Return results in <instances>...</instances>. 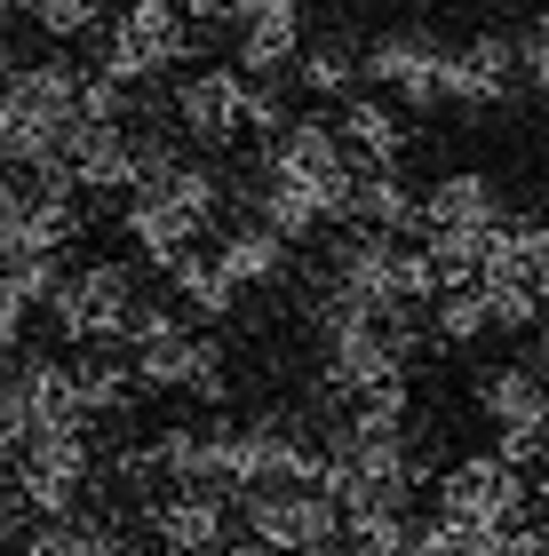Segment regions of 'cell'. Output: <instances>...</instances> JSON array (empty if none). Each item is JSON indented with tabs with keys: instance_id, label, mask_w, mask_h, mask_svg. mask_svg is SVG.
Returning <instances> with one entry per match:
<instances>
[{
	"instance_id": "cell-37",
	"label": "cell",
	"mask_w": 549,
	"mask_h": 556,
	"mask_svg": "<svg viewBox=\"0 0 549 556\" xmlns=\"http://www.w3.org/2000/svg\"><path fill=\"white\" fill-rule=\"evenodd\" d=\"M9 16H16V9H9V0H0V56H9Z\"/></svg>"
},
{
	"instance_id": "cell-31",
	"label": "cell",
	"mask_w": 549,
	"mask_h": 556,
	"mask_svg": "<svg viewBox=\"0 0 549 556\" xmlns=\"http://www.w3.org/2000/svg\"><path fill=\"white\" fill-rule=\"evenodd\" d=\"M510 56H517V80H526V88H549V24L517 33V40H510Z\"/></svg>"
},
{
	"instance_id": "cell-11",
	"label": "cell",
	"mask_w": 549,
	"mask_h": 556,
	"mask_svg": "<svg viewBox=\"0 0 549 556\" xmlns=\"http://www.w3.org/2000/svg\"><path fill=\"white\" fill-rule=\"evenodd\" d=\"M366 80H383L398 104H414V112H431L446 104V48L438 40H422V33H383L366 48Z\"/></svg>"
},
{
	"instance_id": "cell-15",
	"label": "cell",
	"mask_w": 549,
	"mask_h": 556,
	"mask_svg": "<svg viewBox=\"0 0 549 556\" xmlns=\"http://www.w3.org/2000/svg\"><path fill=\"white\" fill-rule=\"evenodd\" d=\"M295 56H303V0H255L239 16V72L271 80V72H295Z\"/></svg>"
},
{
	"instance_id": "cell-24",
	"label": "cell",
	"mask_w": 549,
	"mask_h": 556,
	"mask_svg": "<svg viewBox=\"0 0 549 556\" xmlns=\"http://www.w3.org/2000/svg\"><path fill=\"white\" fill-rule=\"evenodd\" d=\"M24 556H136L120 533H104V525H80V517H48L33 541H24Z\"/></svg>"
},
{
	"instance_id": "cell-6",
	"label": "cell",
	"mask_w": 549,
	"mask_h": 556,
	"mask_svg": "<svg viewBox=\"0 0 549 556\" xmlns=\"http://www.w3.org/2000/svg\"><path fill=\"white\" fill-rule=\"evenodd\" d=\"M239 517H247V541L271 548V556H319L335 548L342 517L327 493H303V485H271V493H239Z\"/></svg>"
},
{
	"instance_id": "cell-21",
	"label": "cell",
	"mask_w": 549,
	"mask_h": 556,
	"mask_svg": "<svg viewBox=\"0 0 549 556\" xmlns=\"http://www.w3.org/2000/svg\"><path fill=\"white\" fill-rule=\"evenodd\" d=\"M335 143L351 151V167H390L398 151H407V119L390 104H374V96H351L342 119H335Z\"/></svg>"
},
{
	"instance_id": "cell-1",
	"label": "cell",
	"mask_w": 549,
	"mask_h": 556,
	"mask_svg": "<svg viewBox=\"0 0 549 556\" xmlns=\"http://www.w3.org/2000/svg\"><path fill=\"white\" fill-rule=\"evenodd\" d=\"M80 119V72L72 64H16L0 72V160L33 175L48 151L64 143V128Z\"/></svg>"
},
{
	"instance_id": "cell-38",
	"label": "cell",
	"mask_w": 549,
	"mask_h": 556,
	"mask_svg": "<svg viewBox=\"0 0 549 556\" xmlns=\"http://www.w3.org/2000/svg\"><path fill=\"white\" fill-rule=\"evenodd\" d=\"M526 493H534V501H541V509H549V462H541V485H526Z\"/></svg>"
},
{
	"instance_id": "cell-19",
	"label": "cell",
	"mask_w": 549,
	"mask_h": 556,
	"mask_svg": "<svg viewBox=\"0 0 549 556\" xmlns=\"http://www.w3.org/2000/svg\"><path fill=\"white\" fill-rule=\"evenodd\" d=\"M342 223H359L366 239H407V231H422V207H414V191L398 184L390 167H359V184H351V207H342Z\"/></svg>"
},
{
	"instance_id": "cell-39",
	"label": "cell",
	"mask_w": 549,
	"mask_h": 556,
	"mask_svg": "<svg viewBox=\"0 0 549 556\" xmlns=\"http://www.w3.org/2000/svg\"><path fill=\"white\" fill-rule=\"evenodd\" d=\"M223 9H232V16H247V9H255V0H223Z\"/></svg>"
},
{
	"instance_id": "cell-14",
	"label": "cell",
	"mask_w": 549,
	"mask_h": 556,
	"mask_svg": "<svg viewBox=\"0 0 549 556\" xmlns=\"http://www.w3.org/2000/svg\"><path fill=\"white\" fill-rule=\"evenodd\" d=\"M16 397H24V421L33 438H88V406H80V374L64 358H33L16 374Z\"/></svg>"
},
{
	"instance_id": "cell-33",
	"label": "cell",
	"mask_w": 549,
	"mask_h": 556,
	"mask_svg": "<svg viewBox=\"0 0 549 556\" xmlns=\"http://www.w3.org/2000/svg\"><path fill=\"white\" fill-rule=\"evenodd\" d=\"M24 318H33V302L9 287V270H0V350H16V342H24Z\"/></svg>"
},
{
	"instance_id": "cell-26",
	"label": "cell",
	"mask_w": 549,
	"mask_h": 556,
	"mask_svg": "<svg viewBox=\"0 0 549 556\" xmlns=\"http://www.w3.org/2000/svg\"><path fill=\"white\" fill-rule=\"evenodd\" d=\"M431 311H438V318H431V334H438L446 350H462V342H478V334H486V302H478V287H454V294H438Z\"/></svg>"
},
{
	"instance_id": "cell-8",
	"label": "cell",
	"mask_w": 549,
	"mask_h": 556,
	"mask_svg": "<svg viewBox=\"0 0 549 556\" xmlns=\"http://www.w3.org/2000/svg\"><path fill=\"white\" fill-rule=\"evenodd\" d=\"M48 318L64 326V342H120L136 318V270L128 263H88L72 270L57 302H48Z\"/></svg>"
},
{
	"instance_id": "cell-34",
	"label": "cell",
	"mask_w": 549,
	"mask_h": 556,
	"mask_svg": "<svg viewBox=\"0 0 549 556\" xmlns=\"http://www.w3.org/2000/svg\"><path fill=\"white\" fill-rule=\"evenodd\" d=\"M16 525H24V501H16V485H0V541H16Z\"/></svg>"
},
{
	"instance_id": "cell-5",
	"label": "cell",
	"mask_w": 549,
	"mask_h": 556,
	"mask_svg": "<svg viewBox=\"0 0 549 556\" xmlns=\"http://www.w3.org/2000/svg\"><path fill=\"white\" fill-rule=\"evenodd\" d=\"M263 175H279V184L311 191L327 223H342V207H351V184H359L351 151L335 143V128H319V119H287V128L271 136V160H263Z\"/></svg>"
},
{
	"instance_id": "cell-22",
	"label": "cell",
	"mask_w": 549,
	"mask_h": 556,
	"mask_svg": "<svg viewBox=\"0 0 549 556\" xmlns=\"http://www.w3.org/2000/svg\"><path fill=\"white\" fill-rule=\"evenodd\" d=\"M120 223H128V239H136L160 270H176L191 247H199V231H191L176 207H167V199H152V191H128V215H120Z\"/></svg>"
},
{
	"instance_id": "cell-32",
	"label": "cell",
	"mask_w": 549,
	"mask_h": 556,
	"mask_svg": "<svg viewBox=\"0 0 549 556\" xmlns=\"http://www.w3.org/2000/svg\"><path fill=\"white\" fill-rule=\"evenodd\" d=\"M24 445H33V421H24V397H16V382H0V462H16Z\"/></svg>"
},
{
	"instance_id": "cell-7",
	"label": "cell",
	"mask_w": 549,
	"mask_h": 556,
	"mask_svg": "<svg viewBox=\"0 0 549 556\" xmlns=\"http://www.w3.org/2000/svg\"><path fill=\"white\" fill-rule=\"evenodd\" d=\"M534 509V493H526V477L502 469L494 453H470V462H454L438 477V517L446 525H486V533H517Z\"/></svg>"
},
{
	"instance_id": "cell-28",
	"label": "cell",
	"mask_w": 549,
	"mask_h": 556,
	"mask_svg": "<svg viewBox=\"0 0 549 556\" xmlns=\"http://www.w3.org/2000/svg\"><path fill=\"white\" fill-rule=\"evenodd\" d=\"M295 80H303L311 96H351L359 56H351V48H303V56H295Z\"/></svg>"
},
{
	"instance_id": "cell-4",
	"label": "cell",
	"mask_w": 549,
	"mask_h": 556,
	"mask_svg": "<svg viewBox=\"0 0 549 556\" xmlns=\"http://www.w3.org/2000/svg\"><path fill=\"white\" fill-rule=\"evenodd\" d=\"M191 56V24L176 0H128L112 16V40H104V80L136 88V80H160Z\"/></svg>"
},
{
	"instance_id": "cell-36",
	"label": "cell",
	"mask_w": 549,
	"mask_h": 556,
	"mask_svg": "<svg viewBox=\"0 0 549 556\" xmlns=\"http://www.w3.org/2000/svg\"><path fill=\"white\" fill-rule=\"evenodd\" d=\"M526 374H534V382H549V326L534 334V358H526Z\"/></svg>"
},
{
	"instance_id": "cell-23",
	"label": "cell",
	"mask_w": 549,
	"mask_h": 556,
	"mask_svg": "<svg viewBox=\"0 0 549 556\" xmlns=\"http://www.w3.org/2000/svg\"><path fill=\"white\" fill-rule=\"evenodd\" d=\"M215 270L232 278V294H239V287H279V278H287V247L271 239L263 223H239V231H223Z\"/></svg>"
},
{
	"instance_id": "cell-18",
	"label": "cell",
	"mask_w": 549,
	"mask_h": 556,
	"mask_svg": "<svg viewBox=\"0 0 549 556\" xmlns=\"http://www.w3.org/2000/svg\"><path fill=\"white\" fill-rule=\"evenodd\" d=\"M478 278H510V287H526L549 302V223L534 215H502L494 223V247H486V270Z\"/></svg>"
},
{
	"instance_id": "cell-25",
	"label": "cell",
	"mask_w": 549,
	"mask_h": 556,
	"mask_svg": "<svg viewBox=\"0 0 549 556\" xmlns=\"http://www.w3.org/2000/svg\"><path fill=\"white\" fill-rule=\"evenodd\" d=\"M167 278H176V294L191 302V318H232V278H223L215 270V255H199V247H191V255L176 263V270H167Z\"/></svg>"
},
{
	"instance_id": "cell-20",
	"label": "cell",
	"mask_w": 549,
	"mask_h": 556,
	"mask_svg": "<svg viewBox=\"0 0 549 556\" xmlns=\"http://www.w3.org/2000/svg\"><path fill=\"white\" fill-rule=\"evenodd\" d=\"M414 207H422V231H494L502 223V191L486 175H438Z\"/></svg>"
},
{
	"instance_id": "cell-9",
	"label": "cell",
	"mask_w": 549,
	"mask_h": 556,
	"mask_svg": "<svg viewBox=\"0 0 549 556\" xmlns=\"http://www.w3.org/2000/svg\"><path fill=\"white\" fill-rule=\"evenodd\" d=\"M72 239H80V207H72V199L24 184V175H9V184H0V263L64 255Z\"/></svg>"
},
{
	"instance_id": "cell-17",
	"label": "cell",
	"mask_w": 549,
	"mask_h": 556,
	"mask_svg": "<svg viewBox=\"0 0 549 556\" xmlns=\"http://www.w3.org/2000/svg\"><path fill=\"white\" fill-rule=\"evenodd\" d=\"M510 88H517V56H510L502 33H486V40H470L462 56H446V104L486 112V104H502Z\"/></svg>"
},
{
	"instance_id": "cell-27",
	"label": "cell",
	"mask_w": 549,
	"mask_h": 556,
	"mask_svg": "<svg viewBox=\"0 0 549 556\" xmlns=\"http://www.w3.org/2000/svg\"><path fill=\"white\" fill-rule=\"evenodd\" d=\"M9 9H24V16H33L48 40H80V33H96L104 0H9Z\"/></svg>"
},
{
	"instance_id": "cell-12",
	"label": "cell",
	"mask_w": 549,
	"mask_h": 556,
	"mask_svg": "<svg viewBox=\"0 0 549 556\" xmlns=\"http://www.w3.org/2000/svg\"><path fill=\"white\" fill-rule=\"evenodd\" d=\"M327 294H335V302H351V311H366V318H407V311H398V247L351 231V239L335 247V278H327Z\"/></svg>"
},
{
	"instance_id": "cell-2",
	"label": "cell",
	"mask_w": 549,
	"mask_h": 556,
	"mask_svg": "<svg viewBox=\"0 0 549 556\" xmlns=\"http://www.w3.org/2000/svg\"><path fill=\"white\" fill-rule=\"evenodd\" d=\"M422 485V462L407 438H335L319 493L335 501V517H407V493Z\"/></svg>"
},
{
	"instance_id": "cell-35",
	"label": "cell",
	"mask_w": 549,
	"mask_h": 556,
	"mask_svg": "<svg viewBox=\"0 0 549 556\" xmlns=\"http://www.w3.org/2000/svg\"><path fill=\"white\" fill-rule=\"evenodd\" d=\"M176 9H184V24H215V16H232L223 0H176Z\"/></svg>"
},
{
	"instance_id": "cell-30",
	"label": "cell",
	"mask_w": 549,
	"mask_h": 556,
	"mask_svg": "<svg viewBox=\"0 0 549 556\" xmlns=\"http://www.w3.org/2000/svg\"><path fill=\"white\" fill-rule=\"evenodd\" d=\"M120 112H128V88H120V80H104V72H96V80H80V119H104V128H120Z\"/></svg>"
},
{
	"instance_id": "cell-10",
	"label": "cell",
	"mask_w": 549,
	"mask_h": 556,
	"mask_svg": "<svg viewBox=\"0 0 549 556\" xmlns=\"http://www.w3.org/2000/svg\"><path fill=\"white\" fill-rule=\"evenodd\" d=\"M88 477H96L88 438H33L16 453V501L40 509V517H72V501L88 493Z\"/></svg>"
},
{
	"instance_id": "cell-13",
	"label": "cell",
	"mask_w": 549,
	"mask_h": 556,
	"mask_svg": "<svg viewBox=\"0 0 549 556\" xmlns=\"http://www.w3.org/2000/svg\"><path fill=\"white\" fill-rule=\"evenodd\" d=\"M176 119L191 128V143H232L247 136V72L239 64H208L176 88Z\"/></svg>"
},
{
	"instance_id": "cell-16",
	"label": "cell",
	"mask_w": 549,
	"mask_h": 556,
	"mask_svg": "<svg viewBox=\"0 0 549 556\" xmlns=\"http://www.w3.org/2000/svg\"><path fill=\"white\" fill-rule=\"evenodd\" d=\"M152 541L167 556H215L232 541V501L223 493H167L152 501Z\"/></svg>"
},
{
	"instance_id": "cell-3",
	"label": "cell",
	"mask_w": 549,
	"mask_h": 556,
	"mask_svg": "<svg viewBox=\"0 0 549 556\" xmlns=\"http://www.w3.org/2000/svg\"><path fill=\"white\" fill-rule=\"evenodd\" d=\"M136 350V390H191V397H223V350L208 334H191V326L176 311H152V302H136L128 334H120Z\"/></svg>"
},
{
	"instance_id": "cell-29",
	"label": "cell",
	"mask_w": 549,
	"mask_h": 556,
	"mask_svg": "<svg viewBox=\"0 0 549 556\" xmlns=\"http://www.w3.org/2000/svg\"><path fill=\"white\" fill-rule=\"evenodd\" d=\"M72 374H80V406H88V421L136 406V374H128V366H72Z\"/></svg>"
}]
</instances>
